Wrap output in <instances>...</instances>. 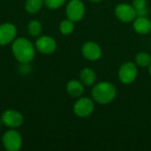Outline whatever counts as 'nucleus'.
Returning <instances> with one entry per match:
<instances>
[{
	"label": "nucleus",
	"mask_w": 151,
	"mask_h": 151,
	"mask_svg": "<svg viewBox=\"0 0 151 151\" xmlns=\"http://www.w3.org/2000/svg\"><path fill=\"white\" fill-rule=\"evenodd\" d=\"M12 50L14 58L22 64L30 63L35 55L33 43L24 37H19L13 41Z\"/></svg>",
	"instance_id": "nucleus-1"
},
{
	"label": "nucleus",
	"mask_w": 151,
	"mask_h": 151,
	"mask_svg": "<svg viewBox=\"0 0 151 151\" xmlns=\"http://www.w3.org/2000/svg\"><path fill=\"white\" fill-rule=\"evenodd\" d=\"M92 97L99 104H108L114 100L117 95V89L112 83L102 81L95 85L92 88Z\"/></svg>",
	"instance_id": "nucleus-2"
},
{
	"label": "nucleus",
	"mask_w": 151,
	"mask_h": 151,
	"mask_svg": "<svg viewBox=\"0 0 151 151\" xmlns=\"http://www.w3.org/2000/svg\"><path fill=\"white\" fill-rule=\"evenodd\" d=\"M2 142L6 150L18 151L22 146V138L18 131L9 130L4 134Z\"/></svg>",
	"instance_id": "nucleus-3"
},
{
	"label": "nucleus",
	"mask_w": 151,
	"mask_h": 151,
	"mask_svg": "<svg viewBox=\"0 0 151 151\" xmlns=\"http://www.w3.org/2000/svg\"><path fill=\"white\" fill-rule=\"evenodd\" d=\"M137 66L133 62H127L123 64L119 70V81L124 84H130L134 82L137 77Z\"/></svg>",
	"instance_id": "nucleus-4"
},
{
	"label": "nucleus",
	"mask_w": 151,
	"mask_h": 151,
	"mask_svg": "<svg viewBox=\"0 0 151 151\" xmlns=\"http://www.w3.org/2000/svg\"><path fill=\"white\" fill-rule=\"evenodd\" d=\"M85 14V5L81 0H71L66 6V16L73 22L80 21Z\"/></svg>",
	"instance_id": "nucleus-5"
},
{
	"label": "nucleus",
	"mask_w": 151,
	"mask_h": 151,
	"mask_svg": "<svg viewBox=\"0 0 151 151\" xmlns=\"http://www.w3.org/2000/svg\"><path fill=\"white\" fill-rule=\"evenodd\" d=\"M94 102L88 97H81L73 105L74 113L80 118L88 117L94 111Z\"/></svg>",
	"instance_id": "nucleus-6"
},
{
	"label": "nucleus",
	"mask_w": 151,
	"mask_h": 151,
	"mask_svg": "<svg viewBox=\"0 0 151 151\" xmlns=\"http://www.w3.org/2000/svg\"><path fill=\"white\" fill-rule=\"evenodd\" d=\"M2 123L12 128H16L20 127L23 124L24 118L20 112L15 110H7L5 111L1 117Z\"/></svg>",
	"instance_id": "nucleus-7"
},
{
	"label": "nucleus",
	"mask_w": 151,
	"mask_h": 151,
	"mask_svg": "<svg viewBox=\"0 0 151 151\" xmlns=\"http://www.w3.org/2000/svg\"><path fill=\"white\" fill-rule=\"evenodd\" d=\"M115 14L119 20L126 23L134 21L137 17L134 6L127 4H118L115 8Z\"/></svg>",
	"instance_id": "nucleus-8"
},
{
	"label": "nucleus",
	"mask_w": 151,
	"mask_h": 151,
	"mask_svg": "<svg viewBox=\"0 0 151 151\" xmlns=\"http://www.w3.org/2000/svg\"><path fill=\"white\" fill-rule=\"evenodd\" d=\"M17 35V28L12 23L0 25V45H6L13 42Z\"/></svg>",
	"instance_id": "nucleus-9"
},
{
	"label": "nucleus",
	"mask_w": 151,
	"mask_h": 151,
	"mask_svg": "<svg viewBox=\"0 0 151 151\" xmlns=\"http://www.w3.org/2000/svg\"><path fill=\"white\" fill-rule=\"evenodd\" d=\"M35 47L42 54H51L57 49V42L51 36L43 35L36 40Z\"/></svg>",
	"instance_id": "nucleus-10"
},
{
	"label": "nucleus",
	"mask_w": 151,
	"mask_h": 151,
	"mask_svg": "<svg viewBox=\"0 0 151 151\" xmlns=\"http://www.w3.org/2000/svg\"><path fill=\"white\" fill-rule=\"evenodd\" d=\"M82 55L90 61L98 60L102 56L101 47L94 42H87L82 45L81 48Z\"/></svg>",
	"instance_id": "nucleus-11"
},
{
	"label": "nucleus",
	"mask_w": 151,
	"mask_h": 151,
	"mask_svg": "<svg viewBox=\"0 0 151 151\" xmlns=\"http://www.w3.org/2000/svg\"><path fill=\"white\" fill-rule=\"evenodd\" d=\"M134 29L140 35H147L151 31V21L147 16L136 17L134 20Z\"/></svg>",
	"instance_id": "nucleus-12"
},
{
	"label": "nucleus",
	"mask_w": 151,
	"mask_h": 151,
	"mask_svg": "<svg viewBox=\"0 0 151 151\" xmlns=\"http://www.w3.org/2000/svg\"><path fill=\"white\" fill-rule=\"evenodd\" d=\"M67 93L73 97H81L84 93V87L81 81L77 80H71L66 85Z\"/></svg>",
	"instance_id": "nucleus-13"
},
{
	"label": "nucleus",
	"mask_w": 151,
	"mask_h": 151,
	"mask_svg": "<svg viewBox=\"0 0 151 151\" xmlns=\"http://www.w3.org/2000/svg\"><path fill=\"white\" fill-rule=\"evenodd\" d=\"M80 80L83 85L91 87L96 81V74L91 68H83L80 73Z\"/></svg>",
	"instance_id": "nucleus-14"
},
{
	"label": "nucleus",
	"mask_w": 151,
	"mask_h": 151,
	"mask_svg": "<svg viewBox=\"0 0 151 151\" xmlns=\"http://www.w3.org/2000/svg\"><path fill=\"white\" fill-rule=\"evenodd\" d=\"M133 6L135 10L137 17H143L148 15L147 0H134Z\"/></svg>",
	"instance_id": "nucleus-15"
},
{
	"label": "nucleus",
	"mask_w": 151,
	"mask_h": 151,
	"mask_svg": "<svg viewBox=\"0 0 151 151\" xmlns=\"http://www.w3.org/2000/svg\"><path fill=\"white\" fill-rule=\"evenodd\" d=\"M43 4V0H27L25 3V9L29 13H36L39 12Z\"/></svg>",
	"instance_id": "nucleus-16"
},
{
	"label": "nucleus",
	"mask_w": 151,
	"mask_h": 151,
	"mask_svg": "<svg viewBox=\"0 0 151 151\" xmlns=\"http://www.w3.org/2000/svg\"><path fill=\"white\" fill-rule=\"evenodd\" d=\"M135 62L141 67H149L151 64V56L147 52L141 51L136 55Z\"/></svg>",
	"instance_id": "nucleus-17"
},
{
	"label": "nucleus",
	"mask_w": 151,
	"mask_h": 151,
	"mask_svg": "<svg viewBox=\"0 0 151 151\" xmlns=\"http://www.w3.org/2000/svg\"><path fill=\"white\" fill-rule=\"evenodd\" d=\"M27 30H28V33L31 36H33V37L39 36L41 32H42V25L38 20L33 19L28 23Z\"/></svg>",
	"instance_id": "nucleus-18"
},
{
	"label": "nucleus",
	"mask_w": 151,
	"mask_h": 151,
	"mask_svg": "<svg viewBox=\"0 0 151 151\" xmlns=\"http://www.w3.org/2000/svg\"><path fill=\"white\" fill-rule=\"evenodd\" d=\"M59 30L65 35L72 34L73 32V30H74L73 21H72L69 19H64L63 21H61V23L59 25Z\"/></svg>",
	"instance_id": "nucleus-19"
},
{
	"label": "nucleus",
	"mask_w": 151,
	"mask_h": 151,
	"mask_svg": "<svg viewBox=\"0 0 151 151\" xmlns=\"http://www.w3.org/2000/svg\"><path fill=\"white\" fill-rule=\"evenodd\" d=\"M65 0H44L45 4L50 9H58L64 4Z\"/></svg>",
	"instance_id": "nucleus-20"
},
{
	"label": "nucleus",
	"mask_w": 151,
	"mask_h": 151,
	"mask_svg": "<svg viewBox=\"0 0 151 151\" xmlns=\"http://www.w3.org/2000/svg\"><path fill=\"white\" fill-rule=\"evenodd\" d=\"M90 2H93V3H99V2H101L102 0H89Z\"/></svg>",
	"instance_id": "nucleus-21"
},
{
	"label": "nucleus",
	"mask_w": 151,
	"mask_h": 151,
	"mask_svg": "<svg viewBox=\"0 0 151 151\" xmlns=\"http://www.w3.org/2000/svg\"><path fill=\"white\" fill-rule=\"evenodd\" d=\"M149 72H150V74L151 76V64L150 65V66H149Z\"/></svg>",
	"instance_id": "nucleus-22"
},
{
	"label": "nucleus",
	"mask_w": 151,
	"mask_h": 151,
	"mask_svg": "<svg viewBox=\"0 0 151 151\" xmlns=\"http://www.w3.org/2000/svg\"><path fill=\"white\" fill-rule=\"evenodd\" d=\"M1 125H2V120L0 119V127H1Z\"/></svg>",
	"instance_id": "nucleus-23"
}]
</instances>
